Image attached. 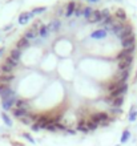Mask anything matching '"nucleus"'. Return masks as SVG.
Segmentation results:
<instances>
[{
    "mask_svg": "<svg viewBox=\"0 0 137 146\" xmlns=\"http://www.w3.org/2000/svg\"><path fill=\"white\" fill-rule=\"evenodd\" d=\"M132 61H133V56H132V54L125 58H122V60H120V61H117L118 70H120V72H122V70H129L130 65H132Z\"/></svg>",
    "mask_w": 137,
    "mask_h": 146,
    "instance_id": "nucleus-1",
    "label": "nucleus"
},
{
    "mask_svg": "<svg viewBox=\"0 0 137 146\" xmlns=\"http://www.w3.org/2000/svg\"><path fill=\"white\" fill-rule=\"evenodd\" d=\"M91 119L96 123H103V122H105V121L109 119V115H108L105 111H97V113H95V114H92Z\"/></svg>",
    "mask_w": 137,
    "mask_h": 146,
    "instance_id": "nucleus-2",
    "label": "nucleus"
},
{
    "mask_svg": "<svg viewBox=\"0 0 137 146\" xmlns=\"http://www.w3.org/2000/svg\"><path fill=\"white\" fill-rule=\"evenodd\" d=\"M11 96H15V92L8 85H0V97L4 100V98H8Z\"/></svg>",
    "mask_w": 137,
    "mask_h": 146,
    "instance_id": "nucleus-3",
    "label": "nucleus"
},
{
    "mask_svg": "<svg viewBox=\"0 0 137 146\" xmlns=\"http://www.w3.org/2000/svg\"><path fill=\"white\" fill-rule=\"evenodd\" d=\"M126 92H128V85H126V84H122V85H120V86H118L116 90H113V92L110 93V97H112V98L121 97V96H124Z\"/></svg>",
    "mask_w": 137,
    "mask_h": 146,
    "instance_id": "nucleus-4",
    "label": "nucleus"
},
{
    "mask_svg": "<svg viewBox=\"0 0 137 146\" xmlns=\"http://www.w3.org/2000/svg\"><path fill=\"white\" fill-rule=\"evenodd\" d=\"M134 41H136V38H134V35L132 33V35H129L128 37H125L121 41L122 42V48H124V49H130V48H133Z\"/></svg>",
    "mask_w": 137,
    "mask_h": 146,
    "instance_id": "nucleus-5",
    "label": "nucleus"
},
{
    "mask_svg": "<svg viewBox=\"0 0 137 146\" xmlns=\"http://www.w3.org/2000/svg\"><path fill=\"white\" fill-rule=\"evenodd\" d=\"M13 104H16V97L11 96L8 98H4L3 100V109L4 110H9V109L13 106Z\"/></svg>",
    "mask_w": 137,
    "mask_h": 146,
    "instance_id": "nucleus-6",
    "label": "nucleus"
},
{
    "mask_svg": "<svg viewBox=\"0 0 137 146\" xmlns=\"http://www.w3.org/2000/svg\"><path fill=\"white\" fill-rule=\"evenodd\" d=\"M116 24H117V23H116L114 17H112V16H110V17H108L107 20H104V21H103V27H104V29H105V31H112Z\"/></svg>",
    "mask_w": 137,
    "mask_h": 146,
    "instance_id": "nucleus-7",
    "label": "nucleus"
},
{
    "mask_svg": "<svg viewBox=\"0 0 137 146\" xmlns=\"http://www.w3.org/2000/svg\"><path fill=\"white\" fill-rule=\"evenodd\" d=\"M32 16H33L32 12H24V13H21L19 16V24H21V25L27 24L29 21V19H32Z\"/></svg>",
    "mask_w": 137,
    "mask_h": 146,
    "instance_id": "nucleus-8",
    "label": "nucleus"
},
{
    "mask_svg": "<svg viewBox=\"0 0 137 146\" xmlns=\"http://www.w3.org/2000/svg\"><path fill=\"white\" fill-rule=\"evenodd\" d=\"M37 25L39 24H35V27L32 28V29H28L27 32H25V35H24V37L27 38V40H33L36 36H37Z\"/></svg>",
    "mask_w": 137,
    "mask_h": 146,
    "instance_id": "nucleus-9",
    "label": "nucleus"
},
{
    "mask_svg": "<svg viewBox=\"0 0 137 146\" xmlns=\"http://www.w3.org/2000/svg\"><path fill=\"white\" fill-rule=\"evenodd\" d=\"M87 20L89 23H99L100 20H101V11H93L92 15L89 16Z\"/></svg>",
    "mask_w": 137,
    "mask_h": 146,
    "instance_id": "nucleus-10",
    "label": "nucleus"
},
{
    "mask_svg": "<svg viewBox=\"0 0 137 146\" xmlns=\"http://www.w3.org/2000/svg\"><path fill=\"white\" fill-rule=\"evenodd\" d=\"M91 37L95 38V40H100V38L107 37V31H105V29H97V31L92 32V33H91Z\"/></svg>",
    "mask_w": 137,
    "mask_h": 146,
    "instance_id": "nucleus-11",
    "label": "nucleus"
},
{
    "mask_svg": "<svg viewBox=\"0 0 137 146\" xmlns=\"http://www.w3.org/2000/svg\"><path fill=\"white\" fill-rule=\"evenodd\" d=\"M60 25H61V23L59 21V20H52L47 27H48V31L49 32H56V31L60 29Z\"/></svg>",
    "mask_w": 137,
    "mask_h": 146,
    "instance_id": "nucleus-12",
    "label": "nucleus"
},
{
    "mask_svg": "<svg viewBox=\"0 0 137 146\" xmlns=\"http://www.w3.org/2000/svg\"><path fill=\"white\" fill-rule=\"evenodd\" d=\"M13 115H15L16 118H23V117H27L29 115V111L28 110H24V109H13Z\"/></svg>",
    "mask_w": 137,
    "mask_h": 146,
    "instance_id": "nucleus-13",
    "label": "nucleus"
},
{
    "mask_svg": "<svg viewBox=\"0 0 137 146\" xmlns=\"http://www.w3.org/2000/svg\"><path fill=\"white\" fill-rule=\"evenodd\" d=\"M76 5H77V4L75 3V1H71V3H68V5H67V12H65V16H67V17H71V16L75 13Z\"/></svg>",
    "mask_w": 137,
    "mask_h": 146,
    "instance_id": "nucleus-14",
    "label": "nucleus"
},
{
    "mask_svg": "<svg viewBox=\"0 0 137 146\" xmlns=\"http://www.w3.org/2000/svg\"><path fill=\"white\" fill-rule=\"evenodd\" d=\"M16 108L17 109H24V110H28L29 109V102L27 100H16Z\"/></svg>",
    "mask_w": 137,
    "mask_h": 146,
    "instance_id": "nucleus-15",
    "label": "nucleus"
},
{
    "mask_svg": "<svg viewBox=\"0 0 137 146\" xmlns=\"http://www.w3.org/2000/svg\"><path fill=\"white\" fill-rule=\"evenodd\" d=\"M16 46H17V49H25V48H28L29 46V40H27L25 37H21L17 41V44H16Z\"/></svg>",
    "mask_w": 137,
    "mask_h": 146,
    "instance_id": "nucleus-16",
    "label": "nucleus"
},
{
    "mask_svg": "<svg viewBox=\"0 0 137 146\" xmlns=\"http://www.w3.org/2000/svg\"><path fill=\"white\" fill-rule=\"evenodd\" d=\"M114 17L118 20H121V21H124V20H126V13L124 9H121V8H118V9H116V13H114Z\"/></svg>",
    "mask_w": 137,
    "mask_h": 146,
    "instance_id": "nucleus-17",
    "label": "nucleus"
},
{
    "mask_svg": "<svg viewBox=\"0 0 137 146\" xmlns=\"http://www.w3.org/2000/svg\"><path fill=\"white\" fill-rule=\"evenodd\" d=\"M77 130L79 131H83V133H88V127H87V121L85 119H80V122L77 125Z\"/></svg>",
    "mask_w": 137,
    "mask_h": 146,
    "instance_id": "nucleus-18",
    "label": "nucleus"
},
{
    "mask_svg": "<svg viewBox=\"0 0 137 146\" xmlns=\"http://www.w3.org/2000/svg\"><path fill=\"white\" fill-rule=\"evenodd\" d=\"M122 104H124V96L116 97V98H113V101H112V106H113V108H120Z\"/></svg>",
    "mask_w": 137,
    "mask_h": 146,
    "instance_id": "nucleus-19",
    "label": "nucleus"
},
{
    "mask_svg": "<svg viewBox=\"0 0 137 146\" xmlns=\"http://www.w3.org/2000/svg\"><path fill=\"white\" fill-rule=\"evenodd\" d=\"M0 69H1V72H3L4 74H9V73H11L12 70L15 69V68H13L12 65H9V64H7V62H4L3 65H1V68H0Z\"/></svg>",
    "mask_w": 137,
    "mask_h": 146,
    "instance_id": "nucleus-20",
    "label": "nucleus"
},
{
    "mask_svg": "<svg viewBox=\"0 0 137 146\" xmlns=\"http://www.w3.org/2000/svg\"><path fill=\"white\" fill-rule=\"evenodd\" d=\"M137 118V110H136V106H132L130 108V111H129V117H128V119H129V122H134Z\"/></svg>",
    "mask_w": 137,
    "mask_h": 146,
    "instance_id": "nucleus-21",
    "label": "nucleus"
},
{
    "mask_svg": "<svg viewBox=\"0 0 137 146\" xmlns=\"http://www.w3.org/2000/svg\"><path fill=\"white\" fill-rule=\"evenodd\" d=\"M20 56H21V50L20 49H12L11 50V54H9V57H12L13 60H16V61H19L20 60Z\"/></svg>",
    "mask_w": 137,
    "mask_h": 146,
    "instance_id": "nucleus-22",
    "label": "nucleus"
},
{
    "mask_svg": "<svg viewBox=\"0 0 137 146\" xmlns=\"http://www.w3.org/2000/svg\"><path fill=\"white\" fill-rule=\"evenodd\" d=\"M12 80H13V76H12V74H4V76L0 77V82L3 85H7L8 82H11Z\"/></svg>",
    "mask_w": 137,
    "mask_h": 146,
    "instance_id": "nucleus-23",
    "label": "nucleus"
},
{
    "mask_svg": "<svg viewBox=\"0 0 137 146\" xmlns=\"http://www.w3.org/2000/svg\"><path fill=\"white\" fill-rule=\"evenodd\" d=\"M48 27L47 25H43L41 24V27L39 28V36H41V37H47L48 36Z\"/></svg>",
    "mask_w": 137,
    "mask_h": 146,
    "instance_id": "nucleus-24",
    "label": "nucleus"
},
{
    "mask_svg": "<svg viewBox=\"0 0 137 146\" xmlns=\"http://www.w3.org/2000/svg\"><path fill=\"white\" fill-rule=\"evenodd\" d=\"M129 138H130V131L129 130H124V131H122V134H121V139H120V142L125 143Z\"/></svg>",
    "mask_w": 137,
    "mask_h": 146,
    "instance_id": "nucleus-25",
    "label": "nucleus"
},
{
    "mask_svg": "<svg viewBox=\"0 0 137 146\" xmlns=\"http://www.w3.org/2000/svg\"><path fill=\"white\" fill-rule=\"evenodd\" d=\"M97 126H99V123L93 122L92 119L87 121V127H88V130H89V131H91V130H96V129H97Z\"/></svg>",
    "mask_w": 137,
    "mask_h": 146,
    "instance_id": "nucleus-26",
    "label": "nucleus"
},
{
    "mask_svg": "<svg viewBox=\"0 0 137 146\" xmlns=\"http://www.w3.org/2000/svg\"><path fill=\"white\" fill-rule=\"evenodd\" d=\"M1 118H3V121H4V123H5V125H7V126H12V119L9 118V117H8L7 114H5V113H1Z\"/></svg>",
    "mask_w": 137,
    "mask_h": 146,
    "instance_id": "nucleus-27",
    "label": "nucleus"
},
{
    "mask_svg": "<svg viewBox=\"0 0 137 146\" xmlns=\"http://www.w3.org/2000/svg\"><path fill=\"white\" fill-rule=\"evenodd\" d=\"M128 56H130V53H129V52H128L126 49H124L122 52H120V53L117 54V57H116V58H117V61H120V60H122V58L128 57Z\"/></svg>",
    "mask_w": 137,
    "mask_h": 146,
    "instance_id": "nucleus-28",
    "label": "nucleus"
},
{
    "mask_svg": "<svg viewBox=\"0 0 137 146\" xmlns=\"http://www.w3.org/2000/svg\"><path fill=\"white\" fill-rule=\"evenodd\" d=\"M92 12H93V9H92L91 7H85L83 9V15H84V17H85V19H88V17H89V16L92 15Z\"/></svg>",
    "mask_w": 137,
    "mask_h": 146,
    "instance_id": "nucleus-29",
    "label": "nucleus"
},
{
    "mask_svg": "<svg viewBox=\"0 0 137 146\" xmlns=\"http://www.w3.org/2000/svg\"><path fill=\"white\" fill-rule=\"evenodd\" d=\"M5 62H7V64H9V65H12L13 68H15V66H17V64H19V61H16V60H13L12 57H7Z\"/></svg>",
    "mask_w": 137,
    "mask_h": 146,
    "instance_id": "nucleus-30",
    "label": "nucleus"
},
{
    "mask_svg": "<svg viewBox=\"0 0 137 146\" xmlns=\"http://www.w3.org/2000/svg\"><path fill=\"white\" fill-rule=\"evenodd\" d=\"M45 11H47L45 7H37L32 11V13H43V12H45Z\"/></svg>",
    "mask_w": 137,
    "mask_h": 146,
    "instance_id": "nucleus-31",
    "label": "nucleus"
},
{
    "mask_svg": "<svg viewBox=\"0 0 137 146\" xmlns=\"http://www.w3.org/2000/svg\"><path fill=\"white\" fill-rule=\"evenodd\" d=\"M108 17H110V15H109V11H108V9H104V11H101V19L107 20Z\"/></svg>",
    "mask_w": 137,
    "mask_h": 146,
    "instance_id": "nucleus-32",
    "label": "nucleus"
},
{
    "mask_svg": "<svg viewBox=\"0 0 137 146\" xmlns=\"http://www.w3.org/2000/svg\"><path fill=\"white\" fill-rule=\"evenodd\" d=\"M45 129H47V130H49V131H56L57 130V129H56V125H55V123H48Z\"/></svg>",
    "mask_w": 137,
    "mask_h": 146,
    "instance_id": "nucleus-33",
    "label": "nucleus"
},
{
    "mask_svg": "<svg viewBox=\"0 0 137 146\" xmlns=\"http://www.w3.org/2000/svg\"><path fill=\"white\" fill-rule=\"evenodd\" d=\"M23 137H24V138H27L31 143H35V139L32 138V135H31V134H28V133H24V134H23Z\"/></svg>",
    "mask_w": 137,
    "mask_h": 146,
    "instance_id": "nucleus-34",
    "label": "nucleus"
},
{
    "mask_svg": "<svg viewBox=\"0 0 137 146\" xmlns=\"http://www.w3.org/2000/svg\"><path fill=\"white\" fill-rule=\"evenodd\" d=\"M55 125H56L57 130H65V131H67V127H65L64 125H61V123H55Z\"/></svg>",
    "mask_w": 137,
    "mask_h": 146,
    "instance_id": "nucleus-35",
    "label": "nucleus"
},
{
    "mask_svg": "<svg viewBox=\"0 0 137 146\" xmlns=\"http://www.w3.org/2000/svg\"><path fill=\"white\" fill-rule=\"evenodd\" d=\"M112 113H113V114H120V113H121V109L120 108H113L112 109Z\"/></svg>",
    "mask_w": 137,
    "mask_h": 146,
    "instance_id": "nucleus-36",
    "label": "nucleus"
},
{
    "mask_svg": "<svg viewBox=\"0 0 137 146\" xmlns=\"http://www.w3.org/2000/svg\"><path fill=\"white\" fill-rule=\"evenodd\" d=\"M32 130H33V131H39V130H40V126H39L37 123H33V125H32Z\"/></svg>",
    "mask_w": 137,
    "mask_h": 146,
    "instance_id": "nucleus-37",
    "label": "nucleus"
},
{
    "mask_svg": "<svg viewBox=\"0 0 137 146\" xmlns=\"http://www.w3.org/2000/svg\"><path fill=\"white\" fill-rule=\"evenodd\" d=\"M81 13H83V11H81V9H77V8L75 9V15H76V16H81Z\"/></svg>",
    "mask_w": 137,
    "mask_h": 146,
    "instance_id": "nucleus-38",
    "label": "nucleus"
},
{
    "mask_svg": "<svg viewBox=\"0 0 137 146\" xmlns=\"http://www.w3.org/2000/svg\"><path fill=\"white\" fill-rule=\"evenodd\" d=\"M67 133H68V134H76V131L72 130V129H67Z\"/></svg>",
    "mask_w": 137,
    "mask_h": 146,
    "instance_id": "nucleus-39",
    "label": "nucleus"
},
{
    "mask_svg": "<svg viewBox=\"0 0 137 146\" xmlns=\"http://www.w3.org/2000/svg\"><path fill=\"white\" fill-rule=\"evenodd\" d=\"M88 1H91V3H96V1H99V0H88Z\"/></svg>",
    "mask_w": 137,
    "mask_h": 146,
    "instance_id": "nucleus-40",
    "label": "nucleus"
}]
</instances>
